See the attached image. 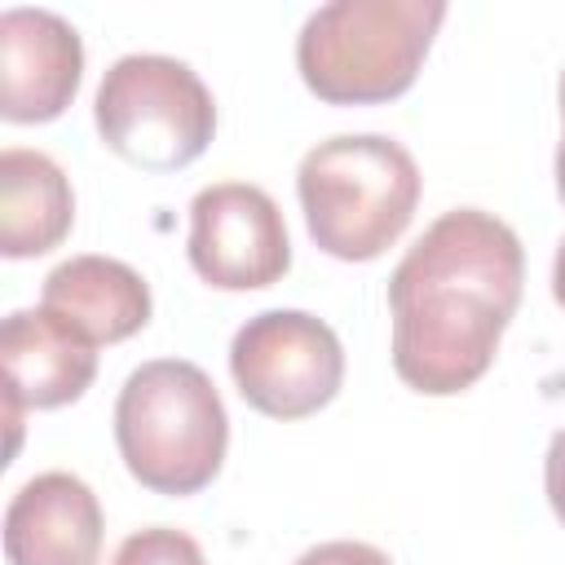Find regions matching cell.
<instances>
[{
    "label": "cell",
    "instance_id": "1",
    "mask_svg": "<svg viewBox=\"0 0 565 565\" xmlns=\"http://www.w3.org/2000/svg\"><path fill=\"white\" fill-rule=\"evenodd\" d=\"M525 252L481 207L441 212L388 278L393 371L428 397L472 388L521 305Z\"/></svg>",
    "mask_w": 565,
    "mask_h": 565
},
{
    "label": "cell",
    "instance_id": "2",
    "mask_svg": "<svg viewBox=\"0 0 565 565\" xmlns=\"http://www.w3.org/2000/svg\"><path fill=\"white\" fill-rule=\"evenodd\" d=\"M115 446L132 481L154 494H199L225 463L230 415L203 366L185 358L141 362L115 402Z\"/></svg>",
    "mask_w": 565,
    "mask_h": 565
},
{
    "label": "cell",
    "instance_id": "3",
    "mask_svg": "<svg viewBox=\"0 0 565 565\" xmlns=\"http://www.w3.org/2000/svg\"><path fill=\"white\" fill-rule=\"evenodd\" d=\"M441 22V0H335L305 18L296 71L327 106L393 102L415 84Z\"/></svg>",
    "mask_w": 565,
    "mask_h": 565
},
{
    "label": "cell",
    "instance_id": "4",
    "mask_svg": "<svg viewBox=\"0 0 565 565\" xmlns=\"http://www.w3.org/2000/svg\"><path fill=\"white\" fill-rule=\"evenodd\" d=\"M296 194L309 238L327 256L375 260L406 234L415 216L419 168L393 137L340 132L300 159Z\"/></svg>",
    "mask_w": 565,
    "mask_h": 565
},
{
    "label": "cell",
    "instance_id": "5",
    "mask_svg": "<svg viewBox=\"0 0 565 565\" xmlns=\"http://www.w3.org/2000/svg\"><path fill=\"white\" fill-rule=\"evenodd\" d=\"M93 124L106 150L124 163L141 172H177L207 150L216 132V102L185 62L128 53L102 75Z\"/></svg>",
    "mask_w": 565,
    "mask_h": 565
},
{
    "label": "cell",
    "instance_id": "6",
    "mask_svg": "<svg viewBox=\"0 0 565 565\" xmlns=\"http://www.w3.org/2000/svg\"><path fill=\"white\" fill-rule=\"evenodd\" d=\"M230 375L252 411L305 419L340 393L344 349L322 318L305 309H265L234 331Z\"/></svg>",
    "mask_w": 565,
    "mask_h": 565
},
{
    "label": "cell",
    "instance_id": "7",
    "mask_svg": "<svg viewBox=\"0 0 565 565\" xmlns=\"http://www.w3.org/2000/svg\"><path fill=\"white\" fill-rule=\"evenodd\" d=\"M190 265L221 291H260L291 269V238L278 203L247 181H221L190 203Z\"/></svg>",
    "mask_w": 565,
    "mask_h": 565
},
{
    "label": "cell",
    "instance_id": "8",
    "mask_svg": "<svg viewBox=\"0 0 565 565\" xmlns=\"http://www.w3.org/2000/svg\"><path fill=\"white\" fill-rule=\"evenodd\" d=\"M84 79L79 31L49 9L0 13V115L9 124L57 119Z\"/></svg>",
    "mask_w": 565,
    "mask_h": 565
},
{
    "label": "cell",
    "instance_id": "9",
    "mask_svg": "<svg viewBox=\"0 0 565 565\" xmlns=\"http://www.w3.org/2000/svg\"><path fill=\"white\" fill-rule=\"evenodd\" d=\"M9 565H97L102 503L75 472L31 477L4 508Z\"/></svg>",
    "mask_w": 565,
    "mask_h": 565
},
{
    "label": "cell",
    "instance_id": "10",
    "mask_svg": "<svg viewBox=\"0 0 565 565\" xmlns=\"http://www.w3.org/2000/svg\"><path fill=\"white\" fill-rule=\"evenodd\" d=\"M4 397L26 411H53L79 402L97 375V344L53 309H18L0 327Z\"/></svg>",
    "mask_w": 565,
    "mask_h": 565
},
{
    "label": "cell",
    "instance_id": "11",
    "mask_svg": "<svg viewBox=\"0 0 565 565\" xmlns=\"http://www.w3.org/2000/svg\"><path fill=\"white\" fill-rule=\"evenodd\" d=\"M44 309L93 344H119L150 322V287L115 256H71L44 278Z\"/></svg>",
    "mask_w": 565,
    "mask_h": 565
},
{
    "label": "cell",
    "instance_id": "12",
    "mask_svg": "<svg viewBox=\"0 0 565 565\" xmlns=\"http://www.w3.org/2000/svg\"><path fill=\"white\" fill-rule=\"evenodd\" d=\"M75 225V194L66 172L40 154L9 146L0 154V252L9 260L53 252Z\"/></svg>",
    "mask_w": 565,
    "mask_h": 565
},
{
    "label": "cell",
    "instance_id": "13",
    "mask_svg": "<svg viewBox=\"0 0 565 565\" xmlns=\"http://www.w3.org/2000/svg\"><path fill=\"white\" fill-rule=\"evenodd\" d=\"M110 565H207L203 561V547L181 534V530H168V525H150V530H137L128 534Z\"/></svg>",
    "mask_w": 565,
    "mask_h": 565
},
{
    "label": "cell",
    "instance_id": "14",
    "mask_svg": "<svg viewBox=\"0 0 565 565\" xmlns=\"http://www.w3.org/2000/svg\"><path fill=\"white\" fill-rule=\"evenodd\" d=\"M296 565H393L388 552L371 547V543H358V539H331V543H318L309 547Z\"/></svg>",
    "mask_w": 565,
    "mask_h": 565
},
{
    "label": "cell",
    "instance_id": "15",
    "mask_svg": "<svg viewBox=\"0 0 565 565\" xmlns=\"http://www.w3.org/2000/svg\"><path fill=\"white\" fill-rule=\"evenodd\" d=\"M543 490H547V503L556 512V521L565 525V428L552 437L547 446V459H543Z\"/></svg>",
    "mask_w": 565,
    "mask_h": 565
},
{
    "label": "cell",
    "instance_id": "16",
    "mask_svg": "<svg viewBox=\"0 0 565 565\" xmlns=\"http://www.w3.org/2000/svg\"><path fill=\"white\" fill-rule=\"evenodd\" d=\"M552 296H556V305L565 309V238H561L556 260H552Z\"/></svg>",
    "mask_w": 565,
    "mask_h": 565
},
{
    "label": "cell",
    "instance_id": "17",
    "mask_svg": "<svg viewBox=\"0 0 565 565\" xmlns=\"http://www.w3.org/2000/svg\"><path fill=\"white\" fill-rule=\"evenodd\" d=\"M556 194L565 203V132H561V146H556Z\"/></svg>",
    "mask_w": 565,
    "mask_h": 565
},
{
    "label": "cell",
    "instance_id": "18",
    "mask_svg": "<svg viewBox=\"0 0 565 565\" xmlns=\"http://www.w3.org/2000/svg\"><path fill=\"white\" fill-rule=\"evenodd\" d=\"M556 97H561V119H565V71H561V88H556Z\"/></svg>",
    "mask_w": 565,
    "mask_h": 565
}]
</instances>
